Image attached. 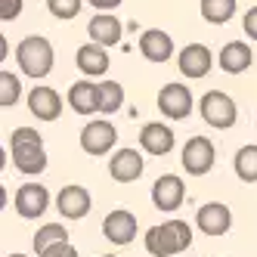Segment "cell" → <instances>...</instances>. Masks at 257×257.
Masks as SVG:
<instances>
[{"label": "cell", "mask_w": 257, "mask_h": 257, "mask_svg": "<svg viewBox=\"0 0 257 257\" xmlns=\"http://www.w3.org/2000/svg\"><path fill=\"white\" fill-rule=\"evenodd\" d=\"M10 257H25V254H10Z\"/></svg>", "instance_id": "32"}, {"label": "cell", "mask_w": 257, "mask_h": 257, "mask_svg": "<svg viewBox=\"0 0 257 257\" xmlns=\"http://www.w3.org/2000/svg\"><path fill=\"white\" fill-rule=\"evenodd\" d=\"M19 96H22V81L13 75V71H0V105L4 108H10V105H16L19 102Z\"/></svg>", "instance_id": "25"}, {"label": "cell", "mask_w": 257, "mask_h": 257, "mask_svg": "<svg viewBox=\"0 0 257 257\" xmlns=\"http://www.w3.org/2000/svg\"><path fill=\"white\" fill-rule=\"evenodd\" d=\"M121 102H124V87L118 81H112V78L99 81V112L112 115V112L121 108Z\"/></svg>", "instance_id": "24"}, {"label": "cell", "mask_w": 257, "mask_h": 257, "mask_svg": "<svg viewBox=\"0 0 257 257\" xmlns=\"http://www.w3.org/2000/svg\"><path fill=\"white\" fill-rule=\"evenodd\" d=\"M115 140H118V131L108 121H90L81 131V149L87 155H105L115 146Z\"/></svg>", "instance_id": "8"}, {"label": "cell", "mask_w": 257, "mask_h": 257, "mask_svg": "<svg viewBox=\"0 0 257 257\" xmlns=\"http://www.w3.org/2000/svg\"><path fill=\"white\" fill-rule=\"evenodd\" d=\"M195 223L205 235H226L232 226V211L226 205H220V201H208V205L198 208Z\"/></svg>", "instance_id": "9"}, {"label": "cell", "mask_w": 257, "mask_h": 257, "mask_svg": "<svg viewBox=\"0 0 257 257\" xmlns=\"http://www.w3.org/2000/svg\"><path fill=\"white\" fill-rule=\"evenodd\" d=\"M53 44L47 38H41V34H31V38H25L19 47H16V62H19L22 75L28 78H47L50 68H53Z\"/></svg>", "instance_id": "3"}, {"label": "cell", "mask_w": 257, "mask_h": 257, "mask_svg": "<svg viewBox=\"0 0 257 257\" xmlns=\"http://www.w3.org/2000/svg\"><path fill=\"white\" fill-rule=\"evenodd\" d=\"M183 198H186V186H183V180L174 177V174H164L155 180L152 186V201L158 211H177L183 205Z\"/></svg>", "instance_id": "11"}, {"label": "cell", "mask_w": 257, "mask_h": 257, "mask_svg": "<svg viewBox=\"0 0 257 257\" xmlns=\"http://www.w3.org/2000/svg\"><path fill=\"white\" fill-rule=\"evenodd\" d=\"M140 146H143V152H149V155H168L174 149V131L161 121H152L140 131Z\"/></svg>", "instance_id": "16"}, {"label": "cell", "mask_w": 257, "mask_h": 257, "mask_svg": "<svg viewBox=\"0 0 257 257\" xmlns=\"http://www.w3.org/2000/svg\"><path fill=\"white\" fill-rule=\"evenodd\" d=\"M47 7H50V13L56 16V19L68 22V19H75L81 13V0H47Z\"/></svg>", "instance_id": "27"}, {"label": "cell", "mask_w": 257, "mask_h": 257, "mask_svg": "<svg viewBox=\"0 0 257 257\" xmlns=\"http://www.w3.org/2000/svg\"><path fill=\"white\" fill-rule=\"evenodd\" d=\"M242 28H245V34L251 41H257V7H251L248 13H245V19H242Z\"/></svg>", "instance_id": "30"}, {"label": "cell", "mask_w": 257, "mask_h": 257, "mask_svg": "<svg viewBox=\"0 0 257 257\" xmlns=\"http://www.w3.org/2000/svg\"><path fill=\"white\" fill-rule=\"evenodd\" d=\"M105 257H118V254H105Z\"/></svg>", "instance_id": "33"}, {"label": "cell", "mask_w": 257, "mask_h": 257, "mask_svg": "<svg viewBox=\"0 0 257 257\" xmlns=\"http://www.w3.org/2000/svg\"><path fill=\"white\" fill-rule=\"evenodd\" d=\"M10 149H13V164L28 177H38L47 168V152H44V140L34 127H16L10 137Z\"/></svg>", "instance_id": "1"}, {"label": "cell", "mask_w": 257, "mask_h": 257, "mask_svg": "<svg viewBox=\"0 0 257 257\" xmlns=\"http://www.w3.org/2000/svg\"><path fill=\"white\" fill-rule=\"evenodd\" d=\"M38 257H78V251L68 245V238L65 242H53V245H47Z\"/></svg>", "instance_id": "28"}, {"label": "cell", "mask_w": 257, "mask_h": 257, "mask_svg": "<svg viewBox=\"0 0 257 257\" xmlns=\"http://www.w3.org/2000/svg\"><path fill=\"white\" fill-rule=\"evenodd\" d=\"M19 13H22V0H0V19L4 22H13Z\"/></svg>", "instance_id": "29"}, {"label": "cell", "mask_w": 257, "mask_h": 257, "mask_svg": "<svg viewBox=\"0 0 257 257\" xmlns=\"http://www.w3.org/2000/svg\"><path fill=\"white\" fill-rule=\"evenodd\" d=\"M28 108H31V115L38 118V121H56L59 112H62V96L53 87L38 84L28 93Z\"/></svg>", "instance_id": "13"}, {"label": "cell", "mask_w": 257, "mask_h": 257, "mask_svg": "<svg viewBox=\"0 0 257 257\" xmlns=\"http://www.w3.org/2000/svg\"><path fill=\"white\" fill-rule=\"evenodd\" d=\"M68 105L75 108L78 115H93L99 112V84L93 81H78L68 90Z\"/></svg>", "instance_id": "19"}, {"label": "cell", "mask_w": 257, "mask_h": 257, "mask_svg": "<svg viewBox=\"0 0 257 257\" xmlns=\"http://www.w3.org/2000/svg\"><path fill=\"white\" fill-rule=\"evenodd\" d=\"M108 174L118 183H134L143 174V155L137 149H121L112 155V164H108Z\"/></svg>", "instance_id": "17"}, {"label": "cell", "mask_w": 257, "mask_h": 257, "mask_svg": "<svg viewBox=\"0 0 257 257\" xmlns=\"http://www.w3.org/2000/svg\"><path fill=\"white\" fill-rule=\"evenodd\" d=\"M87 28H90V38H93L96 44H102V47H115V44L121 41V22L115 19L112 13H99V16H93Z\"/></svg>", "instance_id": "21"}, {"label": "cell", "mask_w": 257, "mask_h": 257, "mask_svg": "<svg viewBox=\"0 0 257 257\" xmlns=\"http://www.w3.org/2000/svg\"><path fill=\"white\" fill-rule=\"evenodd\" d=\"M102 235L112 245H131L134 238H137V217L131 211H124V208L112 211L102 220Z\"/></svg>", "instance_id": "10"}, {"label": "cell", "mask_w": 257, "mask_h": 257, "mask_svg": "<svg viewBox=\"0 0 257 257\" xmlns=\"http://www.w3.org/2000/svg\"><path fill=\"white\" fill-rule=\"evenodd\" d=\"M90 192L84 186H78V183H71V186H62L59 195H56V208L65 220H81L90 214Z\"/></svg>", "instance_id": "12"}, {"label": "cell", "mask_w": 257, "mask_h": 257, "mask_svg": "<svg viewBox=\"0 0 257 257\" xmlns=\"http://www.w3.org/2000/svg\"><path fill=\"white\" fill-rule=\"evenodd\" d=\"M177 65L186 78H205L214 65V59H211V50L205 44H189V47H183Z\"/></svg>", "instance_id": "14"}, {"label": "cell", "mask_w": 257, "mask_h": 257, "mask_svg": "<svg viewBox=\"0 0 257 257\" xmlns=\"http://www.w3.org/2000/svg\"><path fill=\"white\" fill-rule=\"evenodd\" d=\"M235 16V0H201V19L211 25H223Z\"/></svg>", "instance_id": "22"}, {"label": "cell", "mask_w": 257, "mask_h": 257, "mask_svg": "<svg viewBox=\"0 0 257 257\" xmlns=\"http://www.w3.org/2000/svg\"><path fill=\"white\" fill-rule=\"evenodd\" d=\"M13 205H16V211H19V217L38 220L47 211V205H50V192H47V186H41V183H25V186L16 189Z\"/></svg>", "instance_id": "7"}, {"label": "cell", "mask_w": 257, "mask_h": 257, "mask_svg": "<svg viewBox=\"0 0 257 257\" xmlns=\"http://www.w3.org/2000/svg\"><path fill=\"white\" fill-rule=\"evenodd\" d=\"M198 108H201V118H205V124H211V127H220V131H226V127H232V124H235V118H238V108H235V102H232V99L223 93V90H208V93L201 96Z\"/></svg>", "instance_id": "4"}, {"label": "cell", "mask_w": 257, "mask_h": 257, "mask_svg": "<svg viewBox=\"0 0 257 257\" xmlns=\"http://www.w3.org/2000/svg\"><path fill=\"white\" fill-rule=\"evenodd\" d=\"M87 4H90V7H96V10H102V13H105V10H115V7H121V4H124V0H87Z\"/></svg>", "instance_id": "31"}, {"label": "cell", "mask_w": 257, "mask_h": 257, "mask_svg": "<svg viewBox=\"0 0 257 257\" xmlns=\"http://www.w3.org/2000/svg\"><path fill=\"white\" fill-rule=\"evenodd\" d=\"M75 62H78V68L84 71L87 78H102L105 71H108V53H105L102 44L93 41V44H84V47L78 50Z\"/></svg>", "instance_id": "18"}, {"label": "cell", "mask_w": 257, "mask_h": 257, "mask_svg": "<svg viewBox=\"0 0 257 257\" xmlns=\"http://www.w3.org/2000/svg\"><path fill=\"white\" fill-rule=\"evenodd\" d=\"M251 62H254V53L242 41H232L220 50V68H223L226 75H242V71L251 68Z\"/></svg>", "instance_id": "20"}, {"label": "cell", "mask_w": 257, "mask_h": 257, "mask_svg": "<svg viewBox=\"0 0 257 257\" xmlns=\"http://www.w3.org/2000/svg\"><path fill=\"white\" fill-rule=\"evenodd\" d=\"M158 108H161V115L164 118H171V121H180V118H189L192 112V93H189V87L186 84H164L161 87V93H158Z\"/></svg>", "instance_id": "6"}, {"label": "cell", "mask_w": 257, "mask_h": 257, "mask_svg": "<svg viewBox=\"0 0 257 257\" xmlns=\"http://www.w3.org/2000/svg\"><path fill=\"white\" fill-rule=\"evenodd\" d=\"M235 174L242 183H257V146H245L235 152Z\"/></svg>", "instance_id": "23"}, {"label": "cell", "mask_w": 257, "mask_h": 257, "mask_svg": "<svg viewBox=\"0 0 257 257\" xmlns=\"http://www.w3.org/2000/svg\"><path fill=\"white\" fill-rule=\"evenodd\" d=\"M68 238V229L65 226H59V223H47V226H41L38 229V235H34V251H44L47 245H53V242H65Z\"/></svg>", "instance_id": "26"}, {"label": "cell", "mask_w": 257, "mask_h": 257, "mask_svg": "<svg viewBox=\"0 0 257 257\" xmlns=\"http://www.w3.org/2000/svg\"><path fill=\"white\" fill-rule=\"evenodd\" d=\"M140 53L149 62H168L171 53H174V41L171 34H164L161 28H146L140 34Z\"/></svg>", "instance_id": "15"}, {"label": "cell", "mask_w": 257, "mask_h": 257, "mask_svg": "<svg viewBox=\"0 0 257 257\" xmlns=\"http://www.w3.org/2000/svg\"><path fill=\"white\" fill-rule=\"evenodd\" d=\"M146 251L152 257H171L177 251H186L192 245V229L186 220H168L161 226L146 229Z\"/></svg>", "instance_id": "2"}, {"label": "cell", "mask_w": 257, "mask_h": 257, "mask_svg": "<svg viewBox=\"0 0 257 257\" xmlns=\"http://www.w3.org/2000/svg\"><path fill=\"white\" fill-rule=\"evenodd\" d=\"M214 158H217V149L208 137H192L186 146H183V168L192 177H201L214 168Z\"/></svg>", "instance_id": "5"}]
</instances>
